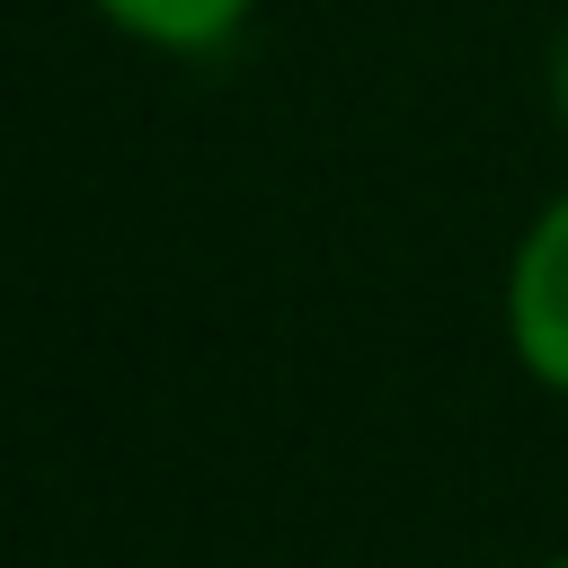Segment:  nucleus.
Here are the masks:
<instances>
[{"instance_id":"obj_1","label":"nucleus","mask_w":568,"mask_h":568,"mask_svg":"<svg viewBox=\"0 0 568 568\" xmlns=\"http://www.w3.org/2000/svg\"><path fill=\"white\" fill-rule=\"evenodd\" d=\"M506 328L515 355L532 364V382L568 390V195L524 231L515 275H506Z\"/></svg>"},{"instance_id":"obj_2","label":"nucleus","mask_w":568,"mask_h":568,"mask_svg":"<svg viewBox=\"0 0 568 568\" xmlns=\"http://www.w3.org/2000/svg\"><path fill=\"white\" fill-rule=\"evenodd\" d=\"M124 36H142V44H169V53H204V44H222L240 18H248V0H98Z\"/></svg>"},{"instance_id":"obj_3","label":"nucleus","mask_w":568,"mask_h":568,"mask_svg":"<svg viewBox=\"0 0 568 568\" xmlns=\"http://www.w3.org/2000/svg\"><path fill=\"white\" fill-rule=\"evenodd\" d=\"M550 89H559V115H568V44H559V71H550Z\"/></svg>"},{"instance_id":"obj_4","label":"nucleus","mask_w":568,"mask_h":568,"mask_svg":"<svg viewBox=\"0 0 568 568\" xmlns=\"http://www.w3.org/2000/svg\"><path fill=\"white\" fill-rule=\"evenodd\" d=\"M541 568H568V559H541Z\"/></svg>"}]
</instances>
